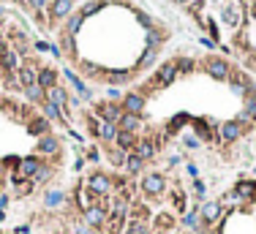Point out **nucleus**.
Listing matches in <instances>:
<instances>
[{
	"label": "nucleus",
	"mask_w": 256,
	"mask_h": 234,
	"mask_svg": "<svg viewBox=\"0 0 256 234\" xmlns=\"http://www.w3.org/2000/svg\"><path fill=\"white\" fill-rule=\"evenodd\" d=\"M174 66H177L180 74H191V71L196 68V60L194 57H174Z\"/></svg>",
	"instance_id": "58836bf2"
},
{
	"label": "nucleus",
	"mask_w": 256,
	"mask_h": 234,
	"mask_svg": "<svg viewBox=\"0 0 256 234\" xmlns=\"http://www.w3.org/2000/svg\"><path fill=\"white\" fill-rule=\"evenodd\" d=\"M49 180H52V166H49V164H41V169H38V174L33 177V183H38V185H47Z\"/></svg>",
	"instance_id": "ea45409f"
},
{
	"label": "nucleus",
	"mask_w": 256,
	"mask_h": 234,
	"mask_svg": "<svg viewBox=\"0 0 256 234\" xmlns=\"http://www.w3.org/2000/svg\"><path fill=\"white\" fill-rule=\"evenodd\" d=\"M0 66H3L6 74H17V71H19V55H17L11 47H6L3 55H0Z\"/></svg>",
	"instance_id": "393cba45"
},
{
	"label": "nucleus",
	"mask_w": 256,
	"mask_h": 234,
	"mask_svg": "<svg viewBox=\"0 0 256 234\" xmlns=\"http://www.w3.org/2000/svg\"><path fill=\"white\" fill-rule=\"evenodd\" d=\"M38 84H41L44 90L57 87V84H60V74H57L52 66H41V68H38Z\"/></svg>",
	"instance_id": "5701e85b"
},
{
	"label": "nucleus",
	"mask_w": 256,
	"mask_h": 234,
	"mask_svg": "<svg viewBox=\"0 0 256 234\" xmlns=\"http://www.w3.org/2000/svg\"><path fill=\"white\" fill-rule=\"evenodd\" d=\"M74 234H93V229L85 220H79V223H74Z\"/></svg>",
	"instance_id": "09e8293b"
},
{
	"label": "nucleus",
	"mask_w": 256,
	"mask_h": 234,
	"mask_svg": "<svg viewBox=\"0 0 256 234\" xmlns=\"http://www.w3.org/2000/svg\"><path fill=\"white\" fill-rule=\"evenodd\" d=\"M134 79L131 71L125 68H112V71H104V82L109 84V87H123V84H128Z\"/></svg>",
	"instance_id": "f3484780"
},
{
	"label": "nucleus",
	"mask_w": 256,
	"mask_h": 234,
	"mask_svg": "<svg viewBox=\"0 0 256 234\" xmlns=\"http://www.w3.org/2000/svg\"><path fill=\"white\" fill-rule=\"evenodd\" d=\"M82 166H85V158H76L74 161V169H76V172H82Z\"/></svg>",
	"instance_id": "4d7b16f0"
},
{
	"label": "nucleus",
	"mask_w": 256,
	"mask_h": 234,
	"mask_svg": "<svg viewBox=\"0 0 256 234\" xmlns=\"http://www.w3.org/2000/svg\"><path fill=\"white\" fill-rule=\"evenodd\" d=\"M63 76L68 79V84L76 90V96L82 98V101H93V90L87 87V84H85L82 79H79V74H76V71H71V68H63Z\"/></svg>",
	"instance_id": "ddd939ff"
},
{
	"label": "nucleus",
	"mask_w": 256,
	"mask_h": 234,
	"mask_svg": "<svg viewBox=\"0 0 256 234\" xmlns=\"http://www.w3.org/2000/svg\"><path fill=\"white\" fill-rule=\"evenodd\" d=\"M41 164H44L41 155H25V158L19 161V169H17V172L25 180H33L35 174H38V169H41Z\"/></svg>",
	"instance_id": "4468645a"
},
{
	"label": "nucleus",
	"mask_w": 256,
	"mask_h": 234,
	"mask_svg": "<svg viewBox=\"0 0 256 234\" xmlns=\"http://www.w3.org/2000/svg\"><path fill=\"white\" fill-rule=\"evenodd\" d=\"M28 131L33 134V136H44V134H52V131H49V120H47V117H41V115L33 117V120L28 123Z\"/></svg>",
	"instance_id": "72a5a7b5"
},
{
	"label": "nucleus",
	"mask_w": 256,
	"mask_h": 234,
	"mask_svg": "<svg viewBox=\"0 0 256 234\" xmlns=\"http://www.w3.org/2000/svg\"><path fill=\"white\" fill-rule=\"evenodd\" d=\"M207 33H210V41L218 44V38H221V35H218V28H215V22H213V19H207Z\"/></svg>",
	"instance_id": "de8ad7c7"
},
{
	"label": "nucleus",
	"mask_w": 256,
	"mask_h": 234,
	"mask_svg": "<svg viewBox=\"0 0 256 234\" xmlns=\"http://www.w3.org/2000/svg\"><path fill=\"white\" fill-rule=\"evenodd\" d=\"M183 226L191 229V232H196V234H202L207 223L202 220V213H199V210H191V213H186V218H183Z\"/></svg>",
	"instance_id": "cd10ccee"
},
{
	"label": "nucleus",
	"mask_w": 256,
	"mask_h": 234,
	"mask_svg": "<svg viewBox=\"0 0 256 234\" xmlns=\"http://www.w3.org/2000/svg\"><path fill=\"white\" fill-rule=\"evenodd\" d=\"M155 60H158V49L145 47V52H142V55H139V60H137V71H147L150 66H155Z\"/></svg>",
	"instance_id": "2f4dec72"
},
{
	"label": "nucleus",
	"mask_w": 256,
	"mask_h": 234,
	"mask_svg": "<svg viewBox=\"0 0 256 234\" xmlns=\"http://www.w3.org/2000/svg\"><path fill=\"white\" fill-rule=\"evenodd\" d=\"M166 191V177L161 172H147L142 174V193L145 196H150V199H158V196H164Z\"/></svg>",
	"instance_id": "20e7f679"
},
{
	"label": "nucleus",
	"mask_w": 256,
	"mask_h": 234,
	"mask_svg": "<svg viewBox=\"0 0 256 234\" xmlns=\"http://www.w3.org/2000/svg\"><path fill=\"white\" fill-rule=\"evenodd\" d=\"M106 101H123V90L120 87H106Z\"/></svg>",
	"instance_id": "a18cd8bd"
},
{
	"label": "nucleus",
	"mask_w": 256,
	"mask_h": 234,
	"mask_svg": "<svg viewBox=\"0 0 256 234\" xmlns=\"http://www.w3.org/2000/svg\"><path fill=\"white\" fill-rule=\"evenodd\" d=\"M49 47H52V44H47V41H35V44H33L35 52H49Z\"/></svg>",
	"instance_id": "864d4df0"
},
{
	"label": "nucleus",
	"mask_w": 256,
	"mask_h": 234,
	"mask_svg": "<svg viewBox=\"0 0 256 234\" xmlns=\"http://www.w3.org/2000/svg\"><path fill=\"white\" fill-rule=\"evenodd\" d=\"M3 220H6V210H0V223H3Z\"/></svg>",
	"instance_id": "bf43d9fd"
},
{
	"label": "nucleus",
	"mask_w": 256,
	"mask_h": 234,
	"mask_svg": "<svg viewBox=\"0 0 256 234\" xmlns=\"http://www.w3.org/2000/svg\"><path fill=\"white\" fill-rule=\"evenodd\" d=\"M145 41H147V47L150 49H161V44H164V33H161L158 28H150L147 30V35H145Z\"/></svg>",
	"instance_id": "c9c22d12"
},
{
	"label": "nucleus",
	"mask_w": 256,
	"mask_h": 234,
	"mask_svg": "<svg viewBox=\"0 0 256 234\" xmlns=\"http://www.w3.org/2000/svg\"><path fill=\"white\" fill-rule=\"evenodd\" d=\"M242 134H245V125L240 120H226V123L218 125V142L221 145H235Z\"/></svg>",
	"instance_id": "423d86ee"
},
{
	"label": "nucleus",
	"mask_w": 256,
	"mask_h": 234,
	"mask_svg": "<svg viewBox=\"0 0 256 234\" xmlns=\"http://www.w3.org/2000/svg\"><path fill=\"white\" fill-rule=\"evenodd\" d=\"M125 234H150V226H147L145 220H139V218H134L128 226H125Z\"/></svg>",
	"instance_id": "4c0bfd02"
},
{
	"label": "nucleus",
	"mask_w": 256,
	"mask_h": 234,
	"mask_svg": "<svg viewBox=\"0 0 256 234\" xmlns=\"http://www.w3.org/2000/svg\"><path fill=\"white\" fill-rule=\"evenodd\" d=\"M41 117H47L49 123H66V112H63L60 106H55V103H49V101L41 103Z\"/></svg>",
	"instance_id": "bb28decb"
},
{
	"label": "nucleus",
	"mask_w": 256,
	"mask_h": 234,
	"mask_svg": "<svg viewBox=\"0 0 256 234\" xmlns=\"http://www.w3.org/2000/svg\"><path fill=\"white\" fill-rule=\"evenodd\" d=\"M177 3H191V0H177Z\"/></svg>",
	"instance_id": "680f3d73"
},
{
	"label": "nucleus",
	"mask_w": 256,
	"mask_h": 234,
	"mask_svg": "<svg viewBox=\"0 0 256 234\" xmlns=\"http://www.w3.org/2000/svg\"><path fill=\"white\" fill-rule=\"evenodd\" d=\"M202 145H205V142H202V139L196 136L194 131H191V134H186V136H183V147H186V150H199Z\"/></svg>",
	"instance_id": "a19ab883"
},
{
	"label": "nucleus",
	"mask_w": 256,
	"mask_h": 234,
	"mask_svg": "<svg viewBox=\"0 0 256 234\" xmlns=\"http://www.w3.org/2000/svg\"><path fill=\"white\" fill-rule=\"evenodd\" d=\"M0 188H3V164H0Z\"/></svg>",
	"instance_id": "052dcab7"
},
{
	"label": "nucleus",
	"mask_w": 256,
	"mask_h": 234,
	"mask_svg": "<svg viewBox=\"0 0 256 234\" xmlns=\"http://www.w3.org/2000/svg\"><path fill=\"white\" fill-rule=\"evenodd\" d=\"M254 174H256V166H254Z\"/></svg>",
	"instance_id": "e2e57ef3"
},
{
	"label": "nucleus",
	"mask_w": 256,
	"mask_h": 234,
	"mask_svg": "<svg viewBox=\"0 0 256 234\" xmlns=\"http://www.w3.org/2000/svg\"><path fill=\"white\" fill-rule=\"evenodd\" d=\"M137 22H139V25H142L145 30L155 28V25H153V17H150V14H145V11H137Z\"/></svg>",
	"instance_id": "c03bdc74"
},
{
	"label": "nucleus",
	"mask_w": 256,
	"mask_h": 234,
	"mask_svg": "<svg viewBox=\"0 0 256 234\" xmlns=\"http://www.w3.org/2000/svg\"><path fill=\"white\" fill-rule=\"evenodd\" d=\"M74 38H76V35H68V33H63V30H60V44H63V52H66L68 57H74V55H76V44H74Z\"/></svg>",
	"instance_id": "e433bc0d"
},
{
	"label": "nucleus",
	"mask_w": 256,
	"mask_h": 234,
	"mask_svg": "<svg viewBox=\"0 0 256 234\" xmlns=\"http://www.w3.org/2000/svg\"><path fill=\"white\" fill-rule=\"evenodd\" d=\"M221 19L226 22L229 28H240V25H242V8H240V3H237V0H229V3H223Z\"/></svg>",
	"instance_id": "f8f14e48"
},
{
	"label": "nucleus",
	"mask_w": 256,
	"mask_h": 234,
	"mask_svg": "<svg viewBox=\"0 0 256 234\" xmlns=\"http://www.w3.org/2000/svg\"><path fill=\"white\" fill-rule=\"evenodd\" d=\"M85 188L93 193V196H109L112 191H115V177L106 172H93L90 177H87V183H85Z\"/></svg>",
	"instance_id": "f257e3e1"
},
{
	"label": "nucleus",
	"mask_w": 256,
	"mask_h": 234,
	"mask_svg": "<svg viewBox=\"0 0 256 234\" xmlns=\"http://www.w3.org/2000/svg\"><path fill=\"white\" fill-rule=\"evenodd\" d=\"M229 87H232V93H235V96L245 98L248 93H254V90H256V84H254V79H251V76H245L242 71H232V74H229Z\"/></svg>",
	"instance_id": "0eeeda50"
},
{
	"label": "nucleus",
	"mask_w": 256,
	"mask_h": 234,
	"mask_svg": "<svg viewBox=\"0 0 256 234\" xmlns=\"http://www.w3.org/2000/svg\"><path fill=\"white\" fill-rule=\"evenodd\" d=\"M237 120H240L242 125L256 123V90L242 98V112H240V117H237Z\"/></svg>",
	"instance_id": "a211bd4d"
},
{
	"label": "nucleus",
	"mask_w": 256,
	"mask_h": 234,
	"mask_svg": "<svg viewBox=\"0 0 256 234\" xmlns=\"http://www.w3.org/2000/svg\"><path fill=\"white\" fill-rule=\"evenodd\" d=\"M96 134L101 142H106V145H115V139H118V134H120V128H118V123H106V120H98V125H96Z\"/></svg>",
	"instance_id": "dca6fc26"
},
{
	"label": "nucleus",
	"mask_w": 256,
	"mask_h": 234,
	"mask_svg": "<svg viewBox=\"0 0 256 234\" xmlns=\"http://www.w3.org/2000/svg\"><path fill=\"white\" fill-rule=\"evenodd\" d=\"M17 79H19V87H30V84H38V68L33 63H22L19 71H17Z\"/></svg>",
	"instance_id": "6ab92c4d"
},
{
	"label": "nucleus",
	"mask_w": 256,
	"mask_h": 234,
	"mask_svg": "<svg viewBox=\"0 0 256 234\" xmlns=\"http://www.w3.org/2000/svg\"><path fill=\"white\" fill-rule=\"evenodd\" d=\"M202 44H205L207 49H215V41H210V38H202Z\"/></svg>",
	"instance_id": "13d9d810"
},
{
	"label": "nucleus",
	"mask_w": 256,
	"mask_h": 234,
	"mask_svg": "<svg viewBox=\"0 0 256 234\" xmlns=\"http://www.w3.org/2000/svg\"><path fill=\"white\" fill-rule=\"evenodd\" d=\"M194 191H196V199H205L207 188H205V183H202V180H194Z\"/></svg>",
	"instance_id": "8fccbe9b"
},
{
	"label": "nucleus",
	"mask_w": 256,
	"mask_h": 234,
	"mask_svg": "<svg viewBox=\"0 0 256 234\" xmlns=\"http://www.w3.org/2000/svg\"><path fill=\"white\" fill-rule=\"evenodd\" d=\"M96 117L98 120H106V123H120L123 117V106L118 101H101L96 106Z\"/></svg>",
	"instance_id": "9d476101"
},
{
	"label": "nucleus",
	"mask_w": 256,
	"mask_h": 234,
	"mask_svg": "<svg viewBox=\"0 0 256 234\" xmlns=\"http://www.w3.org/2000/svg\"><path fill=\"white\" fill-rule=\"evenodd\" d=\"M120 106H123V112H128V115L145 117L147 96H145V93H139V90H128V93H123V101H120Z\"/></svg>",
	"instance_id": "39448f33"
},
{
	"label": "nucleus",
	"mask_w": 256,
	"mask_h": 234,
	"mask_svg": "<svg viewBox=\"0 0 256 234\" xmlns=\"http://www.w3.org/2000/svg\"><path fill=\"white\" fill-rule=\"evenodd\" d=\"M74 14V0H52L49 3V19L55 22H66L68 17Z\"/></svg>",
	"instance_id": "9b49d317"
},
{
	"label": "nucleus",
	"mask_w": 256,
	"mask_h": 234,
	"mask_svg": "<svg viewBox=\"0 0 256 234\" xmlns=\"http://www.w3.org/2000/svg\"><path fill=\"white\" fill-rule=\"evenodd\" d=\"M137 142H139L137 134L120 131V134H118V139H115V147H120L123 152H134V150H137Z\"/></svg>",
	"instance_id": "c756f323"
},
{
	"label": "nucleus",
	"mask_w": 256,
	"mask_h": 234,
	"mask_svg": "<svg viewBox=\"0 0 256 234\" xmlns=\"http://www.w3.org/2000/svg\"><path fill=\"white\" fill-rule=\"evenodd\" d=\"M57 152H60V139H57L55 134L38 136V142H35V155H41V158H55Z\"/></svg>",
	"instance_id": "1a4fd4ad"
},
{
	"label": "nucleus",
	"mask_w": 256,
	"mask_h": 234,
	"mask_svg": "<svg viewBox=\"0 0 256 234\" xmlns=\"http://www.w3.org/2000/svg\"><path fill=\"white\" fill-rule=\"evenodd\" d=\"M125 174H128V177H137V174H142L145 172V161L139 158L137 152H128V158H125Z\"/></svg>",
	"instance_id": "7c9ffc66"
},
{
	"label": "nucleus",
	"mask_w": 256,
	"mask_h": 234,
	"mask_svg": "<svg viewBox=\"0 0 256 234\" xmlns=\"http://www.w3.org/2000/svg\"><path fill=\"white\" fill-rule=\"evenodd\" d=\"M183 164V155H169V166H180Z\"/></svg>",
	"instance_id": "6e6d98bb"
},
{
	"label": "nucleus",
	"mask_w": 256,
	"mask_h": 234,
	"mask_svg": "<svg viewBox=\"0 0 256 234\" xmlns=\"http://www.w3.org/2000/svg\"><path fill=\"white\" fill-rule=\"evenodd\" d=\"M28 6H30V8H33L35 14H41L44 8H47V6H49V0H28Z\"/></svg>",
	"instance_id": "49530a36"
},
{
	"label": "nucleus",
	"mask_w": 256,
	"mask_h": 234,
	"mask_svg": "<svg viewBox=\"0 0 256 234\" xmlns=\"http://www.w3.org/2000/svg\"><path fill=\"white\" fill-rule=\"evenodd\" d=\"M199 213H202V220H205V223H215V220L221 218V204H218V201H205V204L199 207Z\"/></svg>",
	"instance_id": "c85d7f7f"
},
{
	"label": "nucleus",
	"mask_w": 256,
	"mask_h": 234,
	"mask_svg": "<svg viewBox=\"0 0 256 234\" xmlns=\"http://www.w3.org/2000/svg\"><path fill=\"white\" fill-rule=\"evenodd\" d=\"M186 123H191V117H188V115H177V117L172 120V123L166 125V131H169V134H177V131H180V128H183Z\"/></svg>",
	"instance_id": "79ce46f5"
},
{
	"label": "nucleus",
	"mask_w": 256,
	"mask_h": 234,
	"mask_svg": "<svg viewBox=\"0 0 256 234\" xmlns=\"http://www.w3.org/2000/svg\"><path fill=\"white\" fill-rule=\"evenodd\" d=\"M68 98H71V93H68L66 84H57V87L47 90V101L55 103V106H60L63 112H66V106H68Z\"/></svg>",
	"instance_id": "4be33fe9"
},
{
	"label": "nucleus",
	"mask_w": 256,
	"mask_h": 234,
	"mask_svg": "<svg viewBox=\"0 0 256 234\" xmlns=\"http://www.w3.org/2000/svg\"><path fill=\"white\" fill-rule=\"evenodd\" d=\"M125 158H128V152H123L120 147H112L109 150V161L115 166H125Z\"/></svg>",
	"instance_id": "37998d69"
},
{
	"label": "nucleus",
	"mask_w": 256,
	"mask_h": 234,
	"mask_svg": "<svg viewBox=\"0 0 256 234\" xmlns=\"http://www.w3.org/2000/svg\"><path fill=\"white\" fill-rule=\"evenodd\" d=\"M254 17H256V8H254Z\"/></svg>",
	"instance_id": "0e129e2a"
},
{
	"label": "nucleus",
	"mask_w": 256,
	"mask_h": 234,
	"mask_svg": "<svg viewBox=\"0 0 256 234\" xmlns=\"http://www.w3.org/2000/svg\"><path fill=\"white\" fill-rule=\"evenodd\" d=\"M134 152H137L139 158L147 164V161L155 158V152H158V142H155V139H150V136L139 139V142H137V150H134Z\"/></svg>",
	"instance_id": "aec40b11"
},
{
	"label": "nucleus",
	"mask_w": 256,
	"mask_h": 234,
	"mask_svg": "<svg viewBox=\"0 0 256 234\" xmlns=\"http://www.w3.org/2000/svg\"><path fill=\"white\" fill-rule=\"evenodd\" d=\"M22 93H25V98H28L30 103H38V106L47 101V90H44L41 84H30V87H22Z\"/></svg>",
	"instance_id": "473e14b6"
},
{
	"label": "nucleus",
	"mask_w": 256,
	"mask_h": 234,
	"mask_svg": "<svg viewBox=\"0 0 256 234\" xmlns=\"http://www.w3.org/2000/svg\"><path fill=\"white\" fill-rule=\"evenodd\" d=\"M142 125H145V117H139V115H128V112H123V117H120L118 128H120V131H128V134H137V136H139Z\"/></svg>",
	"instance_id": "412c9836"
},
{
	"label": "nucleus",
	"mask_w": 256,
	"mask_h": 234,
	"mask_svg": "<svg viewBox=\"0 0 256 234\" xmlns=\"http://www.w3.org/2000/svg\"><path fill=\"white\" fill-rule=\"evenodd\" d=\"M186 172H188V177L191 180H199V166L196 164H186Z\"/></svg>",
	"instance_id": "603ef678"
},
{
	"label": "nucleus",
	"mask_w": 256,
	"mask_h": 234,
	"mask_svg": "<svg viewBox=\"0 0 256 234\" xmlns=\"http://www.w3.org/2000/svg\"><path fill=\"white\" fill-rule=\"evenodd\" d=\"M202 68H205V74L213 76V79H218V82H229V74H232V66H229L223 57H205V63H202Z\"/></svg>",
	"instance_id": "7ed1b4c3"
},
{
	"label": "nucleus",
	"mask_w": 256,
	"mask_h": 234,
	"mask_svg": "<svg viewBox=\"0 0 256 234\" xmlns=\"http://www.w3.org/2000/svg\"><path fill=\"white\" fill-rule=\"evenodd\" d=\"M87 161H90V164H98V161H101V152H98L96 147H87Z\"/></svg>",
	"instance_id": "3c124183"
},
{
	"label": "nucleus",
	"mask_w": 256,
	"mask_h": 234,
	"mask_svg": "<svg viewBox=\"0 0 256 234\" xmlns=\"http://www.w3.org/2000/svg\"><path fill=\"white\" fill-rule=\"evenodd\" d=\"M66 199H68V196H66V191H47L44 193V207H47V210H57V207H66Z\"/></svg>",
	"instance_id": "a878e982"
},
{
	"label": "nucleus",
	"mask_w": 256,
	"mask_h": 234,
	"mask_svg": "<svg viewBox=\"0 0 256 234\" xmlns=\"http://www.w3.org/2000/svg\"><path fill=\"white\" fill-rule=\"evenodd\" d=\"M191 125H194V134L202 139V142H207V139H218L215 128H210V120H205V117H194Z\"/></svg>",
	"instance_id": "b1692460"
},
{
	"label": "nucleus",
	"mask_w": 256,
	"mask_h": 234,
	"mask_svg": "<svg viewBox=\"0 0 256 234\" xmlns=\"http://www.w3.org/2000/svg\"><path fill=\"white\" fill-rule=\"evenodd\" d=\"M177 76H180V71H177L174 60H169V63H164V66H158V71L153 74V79L147 84H150L153 90H164V87H169Z\"/></svg>",
	"instance_id": "f03ea898"
},
{
	"label": "nucleus",
	"mask_w": 256,
	"mask_h": 234,
	"mask_svg": "<svg viewBox=\"0 0 256 234\" xmlns=\"http://www.w3.org/2000/svg\"><path fill=\"white\" fill-rule=\"evenodd\" d=\"M8 201H11V196H8V193H0V210H6Z\"/></svg>",
	"instance_id": "5fc2aeb1"
},
{
	"label": "nucleus",
	"mask_w": 256,
	"mask_h": 234,
	"mask_svg": "<svg viewBox=\"0 0 256 234\" xmlns=\"http://www.w3.org/2000/svg\"><path fill=\"white\" fill-rule=\"evenodd\" d=\"M82 220L90 229H104L106 220H109V210H106L104 204H93V207H87V210L82 213Z\"/></svg>",
	"instance_id": "6e6552de"
},
{
	"label": "nucleus",
	"mask_w": 256,
	"mask_h": 234,
	"mask_svg": "<svg viewBox=\"0 0 256 234\" xmlns=\"http://www.w3.org/2000/svg\"><path fill=\"white\" fill-rule=\"evenodd\" d=\"M232 199H237V201L256 199V180H240L235 185V191H232Z\"/></svg>",
	"instance_id": "2eb2a0df"
},
{
	"label": "nucleus",
	"mask_w": 256,
	"mask_h": 234,
	"mask_svg": "<svg viewBox=\"0 0 256 234\" xmlns=\"http://www.w3.org/2000/svg\"><path fill=\"white\" fill-rule=\"evenodd\" d=\"M254 145H256V139H254Z\"/></svg>",
	"instance_id": "69168bd1"
},
{
	"label": "nucleus",
	"mask_w": 256,
	"mask_h": 234,
	"mask_svg": "<svg viewBox=\"0 0 256 234\" xmlns=\"http://www.w3.org/2000/svg\"><path fill=\"white\" fill-rule=\"evenodd\" d=\"M82 22H85V17L79 14V11H74V14L66 19V25H63V33H68V35H76L79 30H82Z\"/></svg>",
	"instance_id": "f704fd0d"
}]
</instances>
